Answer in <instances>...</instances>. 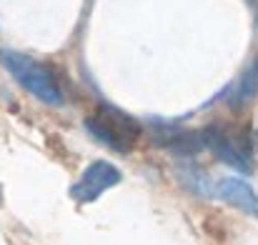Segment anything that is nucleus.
Segmentation results:
<instances>
[{"label": "nucleus", "instance_id": "nucleus-5", "mask_svg": "<svg viewBox=\"0 0 258 245\" xmlns=\"http://www.w3.org/2000/svg\"><path fill=\"white\" fill-rule=\"evenodd\" d=\"M216 193H218L226 203L241 208L243 213L258 215V195L253 193V188H251L246 180H241V178H223V180L218 183Z\"/></svg>", "mask_w": 258, "mask_h": 245}, {"label": "nucleus", "instance_id": "nucleus-2", "mask_svg": "<svg viewBox=\"0 0 258 245\" xmlns=\"http://www.w3.org/2000/svg\"><path fill=\"white\" fill-rule=\"evenodd\" d=\"M86 125L98 143L108 145L115 153H131L141 140V125L131 115L110 105H100L86 120Z\"/></svg>", "mask_w": 258, "mask_h": 245}, {"label": "nucleus", "instance_id": "nucleus-4", "mask_svg": "<svg viewBox=\"0 0 258 245\" xmlns=\"http://www.w3.org/2000/svg\"><path fill=\"white\" fill-rule=\"evenodd\" d=\"M118 183H120V170L115 165L105 163V160H95L88 165L83 175L78 178V183L71 188V198L76 203H93V200H98V195L115 188Z\"/></svg>", "mask_w": 258, "mask_h": 245}, {"label": "nucleus", "instance_id": "nucleus-3", "mask_svg": "<svg viewBox=\"0 0 258 245\" xmlns=\"http://www.w3.org/2000/svg\"><path fill=\"white\" fill-rule=\"evenodd\" d=\"M203 143L206 148H211L223 163L233 165L236 170L248 173L251 165V140L248 133L241 128H221V125H211L203 130Z\"/></svg>", "mask_w": 258, "mask_h": 245}, {"label": "nucleus", "instance_id": "nucleus-1", "mask_svg": "<svg viewBox=\"0 0 258 245\" xmlns=\"http://www.w3.org/2000/svg\"><path fill=\"white\" fill-rule=\"evenodd\" d=\"M0 63L30 95H35L45 105H63V90L55 80V75L45 65L15 50H0Z\"/></svg>", "mask_w": 258, "mask_h": 245}, {"label": "nucleus", "instance_id": "nucleus-6", "mask_svg": "<svg viewBox=\"0 0 258 245\" xmlns=\"http://www.w3.org/2000/svg\"><path fill=\"white\" fill-rule=\"evenodd\" d=\"M256 90H258V63H253V65L243 73V78L238 80L236 93L231 95V108H243V105H248V103L256 98Z\"/></svg>", "mask_w": 258, "mask_h": 245}]
</instances>
